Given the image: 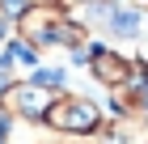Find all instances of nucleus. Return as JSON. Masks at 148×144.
Returning a JSON list of instances; mask_svg holds the SVG:
<instances>
[{
    "label": "nucleus",
    "mask_w": 148,
    "mask_h": 144,
    "mask_svg": "<svg viewBox=\"0 0 148 144\" xmlns=\"http://www.w3.org/2000/svg\"><path fill=\"white\" fill-rule=\"evenodd\" d=\"M42 123L55 127V132H80V136H93L97 123H102V110L93 106L89 98H72V93H55L42 110Z\"/></svg>",
    "instance_id": "1"
},
{
    "label": "nucleus",
    "mask_w": 148,
    "mask_h": 144,
    "mask_svg": "<svg viewBox=\"0 0 148 144\" xmlns=\"http://www.w3.org/2000/svg\"><path fill=\"white\" fill-rule=\"evenodd\" d=\"M4 93H9V110H13V114H21V119H30V123H34V119H42L47 102L55 98L51 89L34 85V81H30V85H9Z\"/></svg>",
    "instance_id": "2"
},
{
    "label": "nucleus",
    "mask_w": 148,
    "mask_h": 144,
    "mask_svg": "<svg viewBox=\"0 0 148 144\" xmlns=\"http://www.w3.org/2000/svg\"><path fill=\"white\" fill-rule=\"evenodd\" d=\"M34 85H42V89H59V85H64V68H38V72H34Z\"/></svg>",
    "instance_id": "4"
},
{
    "label": "nucleus",
    "mask_w": 148,
    "mask_h": 144,
    "mask_svg": "<svg viewBox=\"0 0 148 144\" xmlns=\"http://www.w3.org/2000/svg\"><path fill=\"white\" fill-rule=\"evenodd\" d=\"M140 4H148V0H140Z\"/></svg>",
    "instance_id": "5"
},
{
    "label": "nucleus",
    "mask_w": 148,
    "mask_h": 144,
    "mask_svg": "<svg viewBox=\"0 0 148 144\" xmlns=\"http://www.w3.org/2000/svg\"><path fill=\"white\" fill-rule=\"evenodd\" d=\"M131 72H136V64H131V59L114 55V51H93V76L106 81L110 89H127Z\"/></svg>",
    "instance_id": "3"
}]
</instances>
